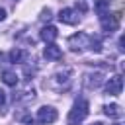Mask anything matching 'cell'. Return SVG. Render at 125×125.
<instances>
[{"label":"cell","mask_w":125,"mask_h":125,"mask_svg":"<svg viewBox=\"0 0 125 125\" xmlns=\"http://www.w3.org/2000/svg\"><path fill=\"white\" fill-rule=\"evenodd\" d=\"M72 68H62V70H57L47 82H45V88H51L55 92H66L70 86H72Z\"/></svg>","instance_id":"1"},{"label":"cell","mask_w":125,"mask_h":125,"mask_svg":"<svg viewBox=\"0 0 125 125\" xmlns=\"http://www.w3.org/2000/svg\"><path fill=\"white\" fill-rule=\"evenodd\" d=\"M88 111H90V104H88V100H86V98H78V100L74 102L72 109L68 111V119H66V123H68V125H80V123L86 119Z\"/></svg>","instance_id":"2"},{"label":"cell","mask_w":125,"mask_h":125,"mask_svg":"<svg viewBox=\"0 0 125 125\" xmlns=\"http://www.w3.org/2000/svg\"><path fill=\"white\" fill-rule=\"evenodd\" d=\"M90 39H92V35L78 31V33L68 37V47H70L72 53H82L84 49H90Z\"/></svg>","instance_id":"3"},{"label":"cell","mask_w":125,"mask_h":125,"mask_svg":"<svg viewBox=\"0 0 125 125\" xmlns=\"http://www.w3.org/2000/svg\"><path fill=\"white\" fill-rule=\"evenodd\" d=\"M82 84H84V88H88V90L100 88V86L104 84V72H100V70H96V72H86L84 78H82Z\"/></svg>","instance_id":"4"},{"label":"cell","mask_w":125,"mask_h":125,"mask_svg":"<svg viewBox=\"0 0 125 125\" xmlns=\"http://www.w3.org/2000/svg\"><path fill=\"white\" fill-rule=\"evenodd\" d=\"M100 23H102V29L105 33H111L119 27V14H109L107 12V14L100 16Z\"/></svg>","instance_id":"5"},{"label":"cell","mask_w":125,"mask_h":125,"mask_svg":"<svg viewBox=\"0 0 125 125\" xmlns=\"http://www.w3.org/2000/svg\"><path fill=\"white\" fill-rule=\"evenodd\" d=\"M57 109L55 107H51V105H43V107H39L37 109V121L39 123H43V125H47V123H53V121H57Z\"/></svg>","instance_id":"6"},{"label":"cell","mask_w":125,"mask_h":125,"mask_svg":"<svg viewBox=\"0 0 125 125\" xmlns=\"http://www.w3.org/2000/svg\"><path fill=\"white\" fill-rule=\"evenodd\" d=\"M121 90H123V78H121L119 74L111 76V78L105 82V94H109V96H119Z\"/></svg>","instance_id":"7"},{"label":"cell","mask_w":125,"mask_h":125,"mask_svg":"<svg viewBox=\"0 0 125 125\" xmlns=\"http://www.w3.org/2000/svg\"><path fill=\"white\" fill-rule=\"evenodd\" d=\"M59 20H61L62 23H66V25H76V23L80 21V16H78V12L72 10V8H62V10L59 12Z\"/></svg>","instance_id":"8"},{"label":"cell","mask_w":125,"mask_h":125,"mask_svg":"<svg viewBox=\"0 0 125 125\" xmlns=\"http://www.w3.org/2000/svg\"><path fill=\"white\" fill-rule=\"evenodd\" d=\"M8 59H10V62H12V64H25V62L29 61V55H27L23 49L16 47V49H12V51H10Z\"/></svg>","instance_id":"9"},{"label":"cell","mask_w":125,"mask_h":125,"mask_svg":"<svg viewBox=\"0 0 125 125\" xmlns=\"http://www.w3.org/2000/svg\"><path fill=\"white\" fill-rule=\"evenodd\" d=\"M39 37L45 41V43H55V39L59 37V29L55 25H43L41 31H39Z\"/></svg>","instance_id":"10"},{"label":"cell","mask_w":125,"mask_h":125,"mask_svg":"<svg viewBox=\"0 0 125 125\" xmlns=\"http://www.w3.org/2000/svg\"><path fill=\"white\" fill-rule=\"evenodd\" d=\"M33 100H35V90L33 88H25V90H20L18 94H14L16 104H29Z\"/></svg>","instance_id":"11"},{"label":"cell","mask_w":125,"mask_h":125,"mask_svg":"<svg viewBox=\"0 0 125 125\" xmlns=\"http://www.w3.org/2000/svg\"><path fill=\"white\" fill-rule=\"evenodd\" d=\"M43 55H45L47 61H61V59H62V51H61V47H57L55 43H47Z\"/></svg>","instance_id":"12"},{"label":"cell","mask_w":125,"mask_h":125,"mask_svg":"<svg viewBox=\"0 0 125 125\" xmlns=\"http://www.w3.org/2000/svg\"><path fill=\"white\" fill-rule=\"evenodd\" d=\"M2 80H4V84H8V86H16V84H18V74H16V70H12V68L2 70Z\"/></svg>","instance_id":"13"},{"label":"cell","mask_w":125,"mask_h":125,"mask_svg":"<svg viewBox=\"0 0 125 125\" xmlns=\"http://www.w3.org/2000/svg\"><path fill=\"white\" fill-rule=\"evenodd\" d=\"M104 113H105L107 117H121V115H123V111H121V107H119L117 104L104 105Z\"/></svg>","instance_id":"14"},{"label":"cell","mask_w":125,"mask_h":125,"mask_svg":"<svg viewBox=\"0 0 125 125\" xmlns=\"http://www.w3.org/2000/svg\"><path fill=\"white\" fill-rule=\"evenodd\" d=\"M16 119H18L20 123H25V125H31V123H33V115H31L27 109H20V111H16Z\"/></svg>","instance_id":"15"},{"label":"cell","mask_w":125,"mask_h":125,"mask_svg":"<svg viewBox=\"0 0 125 125\" xmlns=\"http://www.w3.org/2000/svg\"><path fill=\"white\" fill-rule=\"evenodd\" d=\"M96 12H98V16L107 14L109 12V0H98L96 2Z\"/></svg>","instance_id":"16"},{"label":"cell","mask_w":125,"mask_h":125,"mask_svg":"<svg viewBox=\"0 0 125 125\" xmlns=\"http://www.w3.org/2000/svg\"><path fill=\"white\" fill-rule=\"evenodd\" d=\"M90 51H96V53L102 51V41H100L98 37H92V39H90Z\"/></svg>","instance_id":"17"},{"label":"cell","mask_w":125,"mask_h":125,"mask_svg":"<svg viewBox=\"0 0 125 125\" xmlns=\"http://www.w3.org/2000/svg\"><path fill=\"white\" fill-rule=\"evenodd\" d=\"M39 18H41V20H43V21H45V20H47V21H49V20H51V10H49V8H47V10H43V12H41V16H39Z\"/></svg>","instance_id":"18"},{"label":"cell","mask_w":125,"mask_h":125,"mask_svg":"<svg viewBox=\"0 0 125 125\" xmlns=\"http://www.w3.org/2000/svg\"><path fill=\"white\" fill-rule=\"evenodd\" d=\"M4 104H6V92L0 90V107H4Z\"/></svg>","instance_id":"19"},{"label":"cell","mask_w":125,"mask_h":125,"mask_svg":"<svg viewBox=\"0 0 125 125\" xmlns=\"http://www.w3.org/2000/svg\"><path fill=\"white\" fill-rule=\"evenodd\" d=\"M4 20H6V10L0 8V21H4Z\"/></svg>","instance_id":"20"},{"label":"cell","mask_w":125,"mask_h":125,"mask_svg":"<svg viewBox=\"0 0 125 125\" xmlns=\"http://www.w3.org/2000/svg\"><path fill=\"white\" fill-rule=\"evenodd\" d=\"M90 125H104L102 121H96V123H90Z\"/></svg>","instance_id":"21"},{"label":"cell","mask_w":125,"mask_h":125,"mask_svg":"<svg viewBox=\"0 0 125 125\" xmlns=\"http://www.w3.org/2000/svg\"><path fill=\"white\" fill-rule=\"evenodd\" d=\"M31 125H33V123H31Z\"/></svg>","instance_id":"22"}]
</instances>
